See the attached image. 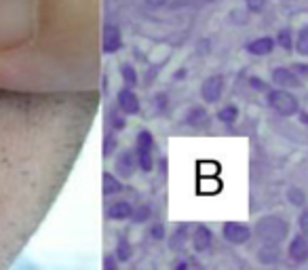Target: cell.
I'll list each match as a JSON object with an SVG mask.
<instances>
[{
  "label": "cell",
  "instance_id": "obj_13",
  "mask_svg": "<svg viewBox=\"0 0 308 270\" xmlns=\"http://www.w3.org/2000/svg\"><path fill=\"white\" fill-rule=\"evenodd\" d=\"M209 243H211V234H209V230L207 228H199L197 238H194V247L203 251V249L209 247Z\"/></svg>",
  "mask_w": 308,
  "mask_h": 270
},
{
  "label": "cell",
  "instance_id": "obj_7",
  "mask_svg": "<svg viewBox=\"0 0 308 270\" xmlns=\"http://www.w3.org/2000/svg\"><path fill=\"white\" fill-rule=\"evenodd\" d=\"M102 45H104V51L106 53H116L122 45V36H120V30L114 25H110L106 27V32H104V38H102Z\"/></svg>",
  "mask_w": 308,
  "mask_h": 270
},
{
  "label": "cell",
  "instance_id": "obj_1",
  "mask_svg": "<svg viewBox=\"0 0 308 270\" xmlns=\"http://www.w3.org/2000/svg\"><path fill=\"white\" fill-rule=\"evenodd\" d=\"M152 148H154V141H152V133L150 131H139L137 139H135V159L137 165L142 171L150 173L152 171Z\"/></svg>",
  "mask_w": 308,
  "mask_h": 270
},
{
  "label": "cell",
  "instance_id": "obj_25",
  "mask_svg": "<svg viewBox=\"0 0 308 270\" xmlns=\"http://www.w3.org/2000/svg\"><path fill=\"white\" fill-rule=\"evenodd\" d=\"M298 70H300V72H308V66H296Z\"/></svg>",
  "mask_w": 308,
  "mask_h": 270
},
{
  "label": "cell",
  "instance_id": "obj_11",
  "mask_svg": "<svg viewBox=\"0 0 308 270\" xmlns=\"http://www.w3.org/2000/svg\"><path fill=\"white\" fill-rule=\"evenodd\" d=\"M110 218H116V220H125V218H129L133 216V207L127 203V201H120V203H114L110 207Z\"/></svg>",
  "mask_w": 308,
  "mask_h": 270
},
{
  "label": "cell",
  "instance_id": "obj_22",
  "mask_svg": "<svg viewBox=\"0 0 308 270\" xmlns=\"http://www.w3.org/2000/svg\"><path fill=\"white\" fill-rule=\"evenodd\" d=\"M125 125H127V121H125L122 114H112V127H114V129H122Z\"/></svg>",
  "mask_w": 308,
  "mask_h": 270
},
{
  "label": "cell",
  "instance_id": "obj_3",
  "mask_svg": "<svg viewBox=\"0 0 308 270\" xmlns=\"http://www.w3.org/2000/svg\"><path fill=\"white\" fill-rule=\"evenodd\" d=\"M268 104L283 116H291L298 112V99L289 95L287 91H272L268 95Z\"/></svg>",
  "mask_w": 308,
  "mask_h": 270
},
{
  "label": "cell",
  "instance_id": "obj_19",
  "mask_svg": "<svg viewBox=\"0 0 308 270\" xmlns=\"http://www.w3.org/2000/svg\"><path fill=\"white\" fill-rule=\"evenodd\" d=\"M276 42H279V45H281L283 49H291V32H289V30H283L281 34H279Z\"/></svg>",
  "mask_w": 308,
  "mask_h": 270
},
{
  "label": "cell",
  "instance_id": "obj_14",
  "mask_svg": "<svg viewBox=\"0 0 308 270\" xmlns=\"http://www.w3.org/2000/svg\"><path fill=\"white\" fill-rule=\"evenodd\" d=\"M236 116H239V110H236L234 106H226L224 110H220V114H218V118H220L222 123H226V125L234 123V121H236Z\"/></svg>",
  "mask_w": 308,
  "mask_h": 270
},
{
  "label": "cell",
  "instance_id": "obj_16",
  "mask_svg": "<svg viewBox=\"0 0 308 270\" xmlns=\"http://www.w3.org/2000/svg\"><path fill=\"white\" fill-rule=\"evenodd\" d=\"M260 258H262V262H274V260H279V249L274 247V243H270V247L262 249L260 251Z\"/></svg>",
  "mask_w": 308,
  "mask_h": 270
},
{
  "label": "cell",
  "instance_id": "obj_10",
  "mask_svg": "<svg viewBox=\"0 0 308 270\" xmlns=\"http://www.w3.org/2000/svg\"><path fill=\"white\" fill-rule=\"evenodd\" d=\"M274 47V40L272 38H258L254 42H249L247 45V51L254 53V55H268Z\"/></svg>",
  "mask_w": 308,
  "mask_h": 270
},
{
  "label": "cell",
  "instance_id": "obj_8",
  "mask_svg": "<svg viewBox=\"0 0 308 270\" xmlns=\"http://www.w3.org/2000/svg\"><path fill=\"white\" fill-rule=\"evenodd\" d=\"M289 258L293 262H306L308 260V241H306V236H296L291 241Z\"/></svg>",
  "mask_w": 308,
  "mask_h": 270
},
{
  "label": "cell",
  "instance_id": "obj_24",
  "mask_svg": "<svg viewBox=\"0 0 308 270\" xmlns=\"http://www.w3.org/2000/svg\"><path fill=\"white\" fill-rule=\"evenodd\" d=\"M251 82H254V87H256V89H264V82H262V80H258V78H251Z\"/></svg>",
  "mask_w": 308,
  "mask_h": 270
},
{
  "label": "cell",
  "instance_id": "obj_12",
  "mask_svg": "<svg viewBox=\"0 0 308 270\" xmlns=\"http://www.w3.org/2000/svg\"><path fill=\"white\" fill-rule=\"evenodd\" d=\"M116 169H118V173H122V175H131V169H133L131 154H120L116 159Z\"/></svg>",
  "mask_w": 308,
  "mask_h": 270
},
{
  "label": "cell",
  "instance_id": "obj_20",
  "mask_svg": "<svg viewBox=\"0 0 308 270\" xmlns=\"http://www.w3.org/2000/svg\"><path fill=\"white\" fill-rule=\"evenodd\" d=\"M289 201H291L293 205H304V194H302L298 188H291V190H289Z\"/></svg>",
  "mask_w": 308,
  "mask_h": 270
},
{
  "label": "cell",
  "instance_id": "obj_9",
  "mask_svg": "<svg viewBox=\"0 0 308 270\" xmlns=\"http://www.w3.org/2000/svg\"><path fill=\"white\" fill-rule=\"evenodd\" d=\"M272 80H274V84H281V87H298L300 84L298 76L287 68H276L272 72Z\"/></svg>",
  "mask_w": 308,
  "mask_h": 270
},
{
  "label": "cell",
  "instance_id": "obj_15",
  "mask_svg": "<svg viewBox=\"0 0 308 270\" xmlns=\"http://www.w3.org/2000/svg\"><path fill=\"white\" fill-rule=\"evenodd\" d=\"M120 74H122L125 84H127V87H135V84H137V74H135V70H133L129 64H125V66L120 68Z\"/></svg>",
  "mask_w": 308,
  "mask_h": 270
},
{
  "label": "cell",
  "instance_id": "obj_18",
  "mask_svg": "<svg viewBox=\"0 0 308 270\" xmlns=\"http://www.w3.org/2000/svg\"><path fill=\"white\" fill-rule=\"evenodd\" d=\"M104 182H106V188H104V192H106V194H112V192H118V190H120L118 179H114L110 173H108V175H104Z\"/></svg>",
  "mask_w": 308,
  "mask_h": 270
},
{
  "label": "cell",
  "instance_id": "obj_5",
  "mask_svg": "<svg viewBox=\"0 0 308 270\" xmlns=\"http://www.w3.org/2000/svg\"><path fill=\"white\" fill-rule=\"evenodd\" d=\"M249 228L245 224H239V222H228L224 224V236H226V241H230V243L234 245H241L245 243V241L249 238Z\"/></svg>",
  "mask_w": 308,
  "mask_h": 270
},
{
  "label": "cell",
  "instance_id": "obj_4",
  "mask_svg": "<svg viewBox=\"0 0 308 270\" xmlns=\"http://www.w3.org/2000/svg\"><path fill=\"white\" fill-rule=\"evenodd\" d=\"M116 106H118V110L122 112V114H129V116L137 114L139 112V97L133 93L131 87H125L116 95Z\"/></svg>",
  "mask_w": 308,
  "mask_h": 270
},
{
  "label": "cell",
  "instance_id": "obj_6",
  "mask_svg": "<svg viewBox=\"0 0 308 270\" xmlns=\"http://www.w3.org/2000/svg\"><path fill=\"white\" fill-rule=\"evenodd\" d=\"M222 91H224V78L222 76H211V78L205 80L203 89H201V95H203L205 102L213 104V102H218V99H220Z\"/></svg>",
  "mask_w": 308,
  "mask_h": 270
},
{
  "label": "cell",
  "instance_id": "obj_23",
  "mask_svg": "<svg viewBox=\"0 0 308 270\" xmlns=\"http://www.w3.org/2000/svg\"><path fill=\"white\" fill-rule=\"evenodd\" d=\"M300 228H302L304 234H308V211H304L300 216Z\"/></svg>",
  "mask_w": 308,
  "mask_h": 270
},
{
  "label": "cell",
  "instance_id": "obj_2",
  "mask_svg": "<svg viewBox=\"0 0 308 270\" xmlns=\"http://www.w3.org/2000/svg\"><path fill=\"white\" fill-rule=\"evenodd\" d=\"M258 234L266 243H279L287 236V224L279 218H266L258 224Z\"/></svg>",
  "mask_w": 308,
  "mask_h": 270
},
{
  "label": "cell",
  "instance_id": "obj_17",
  "mask_svg": "<svg viewBox=\"0 0 308 270\" xmlns=\"http://www.w3.org/2000/svg\"><path fill=\"white\" fill-rule=\"evenodd\" d=\"M298 53L302 55H308V27H304V30L298 34Z\"/></svg>",
  "mask_w": 308,
  "mask_h": 270
},
{
  "label": "cell",
  "instance_id": "obj_21",
  "mask_svg": "<svg viewBox=\"0 0 308 270\" xmlns=\"http://www.w3.org/2000/svg\"><path fill=\"white\" fill-rule=\"evenodd\" d=\"M264 5H266V0H247L249 11H254V13L262 11V9H264Z\"/></svg>",
  "mask_w": 308,
  "mask_h": 270
}]
</instances>
